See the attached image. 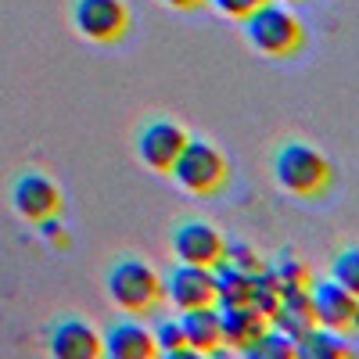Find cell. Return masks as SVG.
<instances>
[{"label": "cell", "mask_w": 359, "mask_h": 359, "mask_svg": "<svg viewBox=\"0 0 359 359\" xmlns=\"http://www.w3.org/2000/svg\"><path fill=\"white\" fill-rule=\"evenodd\" d=\"M273 176L280 191L302 201H320L334 191V165L306 140H284L273 151Z\"/></svg>", "instance_id": "cell-1"}, {"label": "cell", "mask_w": 359, "mask_h": 359, "mask_svg": "<svg viewBox=\"0 0 359 359\" xmlns=\"http://www.w3.org/2000/svg\"><path fill=\"white\" fill-rule=\"evenodd\" d=\"M245 36L248 43L273 57V62H291L306 50V25L287 4H277V0H266L259 11H252L245 18Z\"/></svg>", "instance_id": "cell-2"}, {"label": "cell", "mask_w": 359, "mask_h": 359, "mask_svg": "<svg viewBox=\"0 0 359 359\" xmlns=\"http://www.w3.org/2000/svg\"><path fill=\"white\" fill-rule=\"evenodd\" d=\"M169 176L176 180L187 194L198 198H216L230 187V162L219 155V147H212L208 140H191L184 144V151L176 155Z\"/></svg>", "instance_id": "cell-3"}, {"label": "cell", "mask_w": 359, "mask_h": 359, "mask_svg": "<svg viewBox=\"0 0 359 359\" xmlns=\"http://www.w3.org/2000/svg\"><path fill=\"white\" fill-rule=\"evenodd\" d=\"M108 298L130 316H151L162 306V277L140 259H118L108 269Z\"/></svg>", "instance_id": "cell-4"}, {"label": "cell", "mask_w": 359, "mask_h": 359, "mask_svg": "<svg viewBox=\"0 0 359 359\" xmlns=\"http://www.w3.org/2000/svg\"><path fill=\"white\" fill-rule=\"evenodd\" d=\"M72 22L79 36H86L90 43L111 47V43H123L130 33V8L123 0H76Z\"/></svg>", "instance_id": "cell-5"}, {"label": "cell", "mask_w": 359, "mask_h": 359, "mask_svg": "<svg viewBox=\"0 0 359 359\" xmlns=\"http://www.w3.org/2000/svg\"><path fill=\"white\" fill-rule=\"evenodd\" d=\"M172 252L180 262L205 266V269H219L226 259V237L201 219H184L172 230Z\"/></svg>", "instance_id": "cell-6"}, {"label": "cell", "mask_w": 359, "mask_h": 359, "mask_svg": "<svg viewBox=\"0 0 359 359\" xmlns=\"http://www.w3.org/2000/svg\"><path fill=\"white\" fill-rule=\"evenodd\" d=\"M309 298H313V313L320 327L338 334H359V298L345 291L338 280L327 277L320 284H309Z\"/></svg>", "instance_id": "cell-7"}, {"label": "cell", "mask_w": 359, "mask_h": 359, "mask_svg": "<svg viewBox=\"0 0 359 359\" xmlns=\"http://www.w3.org/2000/svg\"><path fill=\"white\" fill-rule=\"evenodd\" d=\"M162 291H165V298L180 313L216 306V298H219L216 294V269L180 262V266L169 269V277H162Z\"/></svg>", "instance_id": "cell-8"}, {"label": "cell", "mask_w": 359, "mask_h": 359, "mask_svg": "<svg viewBox=\"0 0 359 359\" xmlns=\"http://www.w3.org/2000/svg\"><path fill=\"white\" fill-rule=\"evenodd\" d=\"M184 144H187L184 126L169 123V118H155V123H147V126L137 133V155H140V162H144L147 169L169 176L176 155L184 151Z\"/></svg>", "instance_id": "cell-9"}, {"label": "cell", "mask_w": 359, "mask_h": 359, "mask_svg": "<svg viewBox=\"0 0 359 359\" xmlns=\"http://www.w3.org/2000/svg\"><path fill=\"white\" fill-rule=\"evenodd\" d=\"M11 201H15V208H18L29 223L57 219V216H62V205H65L57 184H54L50 176H43V172H25V176H18Z\"/></svg>", "instance_id": "cell-10"}, {"label": "cell", "mask_w": 359, "mask_h": 359, "mask_svg": "<svg viewBox=\"0 0 359 359\" xmlns=\"http://www.w3.org/2000/svg\"><path fill=\"white\" fill-rule=\"evenodd\" d=\"M219 327H223V348L248 352L259 341V334L269 327V316L259 313L252 302H245V306H223L219 309Z\"/></svg>", "instance_id": "cell-11"}, {"label": "cell", "mask_w": 359, "mask_h": 359, "mask_svg": "<svg viewBox=\"0 0 359 359\" xmlns=\"http://www.w3.org/2000/svg\"><path fill=\"white\" fill-rule=\"evenodd\" d=\"M101 345H104V355H111V359H155L158 355L155 334L144 323H133V320L111 323L101 338Z\"/></svg>", "instance_id": "cell-12"}, {"label": "cell", "mask_w": 359, "mask_h": 359, "mask_svg": "<svg viewBox=\"0 0 359 359\" xmlns=\"http://www.w3.org/2000/svg\"><path fill=\"white\" fill-rule=\"evenodd\" d=\"M50 352L57 359H97L104 355L101 334L83 320H62L50 331Z\"/></svg>", "instance_id": "cell-13"}, {"label": "cell", "mask_w": 359, "mask_h": 359, "mask_svg": "<svg viewBox=\"0 0 359 359\" xmlns=\"http://www.w3.org/2000/svg\"><path fill=\"white\" fill-rule=\"evenodd\" d=\"M180 327H184V338L194 348V355H219L223 352V327H219V309L216 306L184 309Z\"/></svg>", "instance_id": "cell-14"}, {"label": "cell", "mask_w": 359, "mask_h": 359, "mask_svg": "<svg viewBox=\"0 0 359 359\" xmlns=\"http://www.w3.org/2000/svg\"><path fill=\"white\" fill-rule=\"evenodd\" d=\"M269 323L277 331L291 334V338H302L309 327H316V313H313V298H309V287H284L280 302L269 316Z\"/></svg>", "instance_id": "cell-15"}, {"label": "cell", "mask_w": 359, "mask_h": 359, "mask_svg": "<svg viewBox=\"0 0 359 359\" xmlns=\"http://www.w3.org/2000/svg\"><path fill=\"white\" fill-rule=\"evenodd\" d=\"M294 352L302 355V359H345L352 355L345 338L338 331H327V327H309V331L302 338H294Z\"/></svg>", "instance_id": "cell-16"}, {"label": "cell", "mask_w": 359, "mask_h": 359, "mask_svg": "<svg viewBox=\"0 0 359 359\" xmlns=\"http://www.w3.org/2000/svg\"><path fill=\"white\" fill-rule=\"evenodd\" d=\"M245 355H248V359H294L298 352H294V338L284 334V331H277V327L269 323L266 331L259 334V341H255Z\"/></svg>", "instance_id": "cell-17"}, {"label": "cell", "mask_w": 359, "mask_h": 359, "mask_svg": "<svg viewBox=\"0 0 359 359\" xmlns=\"http://www.w3.org/2000/svg\"><path fill=\"white\" fill-rule=\"evenodd\" d=\"M331 280H338L345 291L359 298V245H348L331 259Z\"/></svg>", "instance_id": "cell-18"}, {"label": "cell", "mask_w": 359, "mask_h": 359, "mask_svg": "<svg viewBox=\"0 0 359 359\" xmlns=\"http://www.w3.org/2000/svg\"><path fill=\"white\" fill-rule=\"evenodd\" d=\"M155 345H158V355H169V359H191L194 348L187 345L184 338V327L180 320H165L158 331H155Z\"/></svg>", "instance_id": "cell-19"}, {"label": "cell", "mask_w": 359, "mask_h": 359, "mask_svg": "<svg viewBox=\"0 0 359 359\" xmlns=\"http://www.w3.org/2000/svg\"><path fill=\"white\" fill-rule=\"evenodd\" d=\"M273 277L280 280V287H309L313 280H309V269L298 262V259H291V255H284L277 266H273Z\"/></svg>", "instance_id": "cell-20"}, {"label": "cell", "mask_w": 359, "mask_h": 359, "mask_svg": "<svg viewBox=\"0 0 359 359\" xmlns=\"http://www.w3.org/2000/svg\"><path fill=\"white\" fill-rule=\"evenodd\" d=\"M223 262L245 269V273H259V269H266V262H262L248 245H226V259H223Z\"/></svg>", "instance_id": "cell-21"}, {"label": "cell", "mask_w": 359, "mask_h": 359, "mask_svg": "<svg viewBox=\"0 0 359 359\" xmlns=\"http://www.w3.org/2000/svg\"><path fill=\"white\" fill-rule=\"evenodd\" d=\"M219 15H226V18H237V22H245L252 11H259L266 0H208Z\"/></svg>", "instance_id": "cell-22"}, {"label": "cell", "mask_w": 359, "mask_h": 359, "mask_svg": "<svg viewBox=\"0 0 359 359\" xmlns=\"http://www.w3.org/2000/svg\"><path fill=\"white\" fill-rule=\"evenodd\" d=\"M165 8H172V11H201L208 0H162Z\"/></svg>", "instance_id": "cell-23"}, {"label": "cell", "mask_w": 359, "mask_h": 359, "mask_svg": "<svg viewBox=\"0 0 359 359\" xmlns=\"http://www.w3.org/2000/svg\"><path fill=\"white\" fill-rule=\"evenodd\" d=\"M277 4H287L291 8V4H306V0H277Z\"/></svg>", "instance_id": "cell-24"}]
</instances>
